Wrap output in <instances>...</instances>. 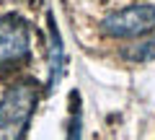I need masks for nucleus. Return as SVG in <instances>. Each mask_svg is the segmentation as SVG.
<instances>
[{"label": "nucleus", "instance_id": "nucleus-2", "mask_svg": "<svg viewBox=\"0 0 155 140\" xmlns=\"http://www.w3.org/2000/svg\"><path fill=\"white\" fill-rule=\"evenodd\" d=\"M153 29H155V8L145 5V3L116 11L109 18H104V34H109L114 39H137Z\"/></svg>", "mask_w": 155, "mask_h": 140}, {"label": "nucleus", "instance_id": "nucleus-4", "mask_svg": "<svg viewBox=\"0 0 155 140\" xmlns=\"http://www.w3.org/2000/svg\"><path fill=\"white\" fill-rule=\"evenodd\" d=\"M49 31H52V78H49V86L57 83V78H60V70H62V42H60V34H57L54 23H52L49 18Z\"/></svg>", "mask_w": 155, "mask_h": 140}, {"label": "nucleus", "instance_id": "nucleus-3", "mask_svg": "<svg viewBox=\"0 0 155 140\" xmlns=\"http://www.w3.org/2000/svg\"><path fill=\"white\" fill-rule=\"evenodd\" d=\"M31 52V34L28 26L16 16L0 18V65L21 62Z\"/></svg>", "mask_w": 155, "mask_h": 140}, {"label": "nucleus", "instance_id": "nucleus-1", "mask_svg": "<svg viewBox=\"0 0 155 140\" xmlns=\"http://www.w3.org/2000/svg\"><path fill=\"white\" fill-rule=\"evenodd\" d=\"M34 107H36V88L31 83H18L8 88V94L0 101V140L23 138Z\"/></svg>", "mask_w": 155, "mask_h": 140}]
</instances>
